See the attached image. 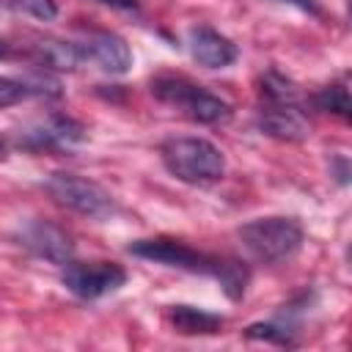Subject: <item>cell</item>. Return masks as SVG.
Listing matches in <instances>:
<instances>
[{
  "label": "cell",
  "instance_id": "cell-6",
  "mask_svg": "<svg viewBox=\"0 0 352 352\" xmlns=\"http://www.w3.org/2000/svg\"><path fill=\"white\" fill-rule=\"evenodd\" d=\"M63 286L80 300H99L126 283V272L116 261H69L60 275Z\"/></svg>",
  "mask_w": 352,
  "mask_h": 352
},
{
  "label": "cell",
  "instance_id": "cell-14",
  "mask_svg": "<svg viewBox=\"0 0 352 352\" xmlns=\"http://www.w3.org/2000/svg\"><path fill=\"white\" fill-rule=\"evenodd\" d=\"M261 104H297V88L278 72H267L258 85Z\"/></svg>",
  "mask_w": 352,
  "mask_h": 352
},
{
  "label": "cell",
  "instance_id": "cell-18",
  "mask_svg": "<svg viewBox=\"0 0 352 352\" xmlns=\"http://www.w3.org/2000/svg\"><path fill=\"white\" fill-rule=\"evenodd\" d=\"M3 3L8 8L19 11V14H30V16L41 19V22H50L58 14V3L55 0H3Z\"/></svg>",
  "mask_w": 352,
  "mask_h": 352
},
{
  "label": "cell",
  "instance_id": "cell-11",
  "mask_svg": "<svg viewBox=\"0 0 352 352\" xmlns=\"http://www.w3.org/2000/svg\"><path fill=\"white\" fill-rule=\"evenodd\" d=\"M85 50V58L94 60L99 69L110 72V74H124L129 72L132 66V52H129V44L110 33V30H99V33H91L88 41L82 44Z\"/></svg>",
  "mask_w": 352,
  "mask_h": 352
},
{
  "label": "cell",
  "instance_id": "cell-19",
  "mask_svg": "<svg viewBox=\"0 0 352 352\" xmlns=\"http://www.w3.org/2000/svg\"><path fill=\"white\" fill-rule=\"evenodd\" d=\"M28 94H30V88L25 82L11 80V77H0V107H11V104L22 102Z\"/></svg>",
  "mask_w": 352,
  "mask_h": 352
},
{
  "label": "cell",
  "instance_id": "cell-7",
  "mask_svg": "<svg viewBox=\"0 0 352 352\" xmlns=\"http://www.w3.org/2000/svg\"><path fill=\"white\" fill-rule=\"evenodd\" d=\"M19 239H22V245H25L33 256H38V258H44V261H50V264H58V267L69 264L72 256H74V242H72V236H69L60 226H55V223H50V220L33 217V220L22 223Z\"/></svg>",
  "mask_w": 352,
  "mask_h": 352
},
{
  "label": "cell",
  "instance_id": "cell-2",
  "mask_svg": "<svg viewBox=\"0 0 352 352\" xmlns=\"http://www.w3.org/2000/svg\"><path fill=\"white\" fill-rule=\"evenodd\" d=\"M245 253L261 264H280L302 245V226L294 217H258L236 231Z\"/></svg>",
  "mask_w": 352,
  "mask_h": 352
},
{
  "label": "cell",
  "instance_id": "cell-3",
  "mask_svg": "<svg viewBox=\"0 0 352 352\" xmlns=\"http://www.w3.org/2000/svg\"><path fill=\"white\" fill-rule=\"evenodd\" d=\"M151 94L160 102L173 104L182 116H187L195 124H220L231 116V107L226 99H220L217 94L201 88L184 77L162 74V77L151 80Z\"/></svg>",
  "mask_w": 352,
  "mask_h": 352
},
{
  "label": "cell",
  "instance_id": "cell-21",
  "mask_svg": "<svg viewBox=\"0 0 352 352\" xmlns=\"http://www.w3.org/2000/svg\"><path fill=\"white\" fill-rule=\"evenodd\" d=\"M96 3L110 6V8H116V11H138V8H140L138 0H96Z\"/></svg>",
  "mask_w": 352,
  "mask_h": 352
},
{
  "label": "cell",
  "instance_id": "cell-1",
  "mask_svg": "<svg viewBox=\"0 0 352 352\" xmlns=\"http://www.w3.org/2000/svg\"><path fill=\"white\" fill-rule=\"evenodd\" d=\"M170 176L187 184H212L226 173L223 151L206 138H170L160 148Z\"/></svg>",
  "mask_w": 352,
  "mask_h": 352
},
{
  "label": "cell",
  "instance_id": "cell-13",
  "mask_svg": "<svg viewBox=\"0 0 352 352\" xmlns=\"http://www.w3.org/2000/svg\"><path fill=\"white\" fill-rule=\"evenodd\" d=\"M38 58L44 60L47 69L74 72L85 60V50H82V44H74V41H55V38H50V41L38 44Z\"/></svg>",
  "mask_w": 352,
  "mask_h": 352
},
{
  "label": "cell",
  "instance_id": "cell-5",
  "mask_svg": "<svg viewBox=\"0 0 352 352\" xmlns=\"http://www.w3.org/2000/svg\"><path fill=\"white\" fill-rule=\"evenodd\" d=\"M44 190L50 192V198L77 214H85V217H107L116 204H113V195L99 187L96 182L91 179H82L77 173H66V170H58V173H50V179L44 182Z\"/></svg>",
  "mask_w": 352,
  "mask_h": 352
},
{
  "label": "cell",
  "instance_id": "cell-4",
  "mask_svg": "<svg viewBox=\"0 0 352 352\" xmlns=\"http://www.w3.org/2000/svg\"><path fill=\"white\" fill-rule=\"evenodd\" d=\"M129 253L154 264H165L173 270H184V272H198V275H212L217 278L226 258L204 253L190 248L182 239H170V236H154V239H138L129 245Z\"/></svg>",
  "mask_w": 352,
  "mask_h": 352
},
{
  "label": "cell",
  "instance_id": "cell-17",
  "mask_svg": "<svg viewBox=\"0 0 352 352\" xmlns=\"http://www.w3.org/2000/svg\"><path fill=\"white\" fill-rule=\"evenodd\" d=\"M245 338L250 341H270V344H280V346H292L294 338L286 327L272 324V322H256L250 327H245Z\"/></svg>",
  "mask_w": 352,
  "mask_h": 352
},
{
  "label": "cell",
  "instance_id": "cell-12",
  "mask_svg": "<svg viewBox=\"0 0 352 352\" xmlns=\"http://www.w3.org/2000/svg\"><path fill=\"white\" fill-rule=\"evenodd\" d=\"M168 322L179 336H214L223 330L226 319L220 314L195 308V305H170Z\"/></svg>",
  "mask_w": 352,
  "mask_h": 352
},
{
  "label": "cell",
  "instance_id": "cell-23",
  "mask_svg": "<svg viewBox=\"0 0 352 352\" xmlns=\"http://www.w3.org/2000/svg\"><path fill=\"white\" fill-rule=\"evenodd\" d=\"M8 55V47H6V41H0V58H6Z\"/></svg>",
  "mask_w": 352,
  "mask_h": 352
},
{
  "label": "cell",
  "instance_id": "cell-8",
  "mask_svg": "<svg viewBox=\"0 0 352 352\" xmlns=\"http://www.w3.org/2000/svg\"><path fill=\"white\" fill-rule=\"evenodd\" d=\"M85 138V129L80 121L69 118V116H50L47 121L19 132V148L28 151H60V148H72Z\"/></svg>",
  "mask_w": 352,
  "mask_h": 352
},
{
  "label": "cell",
  "instance_id": "cell-10",
  "mask_svg": "<svg viewBox=\"0 0 352 352\" xmlns=\"http://www.w3.org/2000/svg\"><path fill=\"white\" fill-rule=\"evenodd\" d=\"M190 55L206 69H226L236 60V44L214 28L201 25L190 30Z\"/></svg>",
  "mask_w": 352,
  "mask_h": 352
},
{
  "label": "cell",
  "instance_id": "cell-22",
  "mask_svg": "<svg viewBox=\"0 0 352 352\" xmlns=\"http://www.w3.org/2000/svg\"><path fill=\"white\" fill-rule=\"evenodd\" d=\"M6 157H8V140H6L3 135H0V162H3Z\"/></svg>",
  "mask_w": 352,
  "mask_h": 352
},
{
  "label": "cell",
  "instance_id": "cell-15",
  "mask_svg": "<svg viewBox=\"0 0 352 352\" xmlns=\"http://www.w3.org/2000/svg\"><path fill=\"white\" fill-rule=\"evenodd\" d=\"M314 107L322 110V113H333L338 118H349V91L344 82H333V85H324L314 94Z\"/></svg>",
  "mask_w": 352,
  "mask_h": 352
},
{
  "label": "cell",
  "instance_id": "cell-16",
  "mask_svg": "<svg viewBox=\"0 0 352 352\" xmlns=\"http://www.w3.org/2000/svg\"><path fill=\"white\" fill-rule=\"evenodd\" d=\"M248 278H250V272H248V267H245L242 261L226 258V264H223V270H220V275H217V283H220V289L228 294V300H239V297L245 294Z\"/></svg>",
  "mask_w": 352,
  "mask_h": 352
},
{
  "label": "cell",
  "instance_id": "cell-20",
  "mask_svg": "<svg viewBox=\"0 0 352 352\" xmlns=\"http://www.w3.org/2000/svg\"><path fill=\"white\" fill-rule=\"evenodd\" d=\"M283 3L297 6L300 11H305V14H311V16H322V8H319V3H316V0H283Z\"/></svg>",
  "mask_w": 352,
  "mask_h": 352
},
{
  "label": "cell",
  "instance_id": "cell-9",
  "mask_svg": "<svg viewBox=\"0 0 352 352\" xmlns=\"http://www.w3.org/2000/svg\"><path fill=\"white\" fill-rule=\"evenodd\" d=\"M256 126L261 135L286 143H297L311 135V124L300 110V104H261L256 116Z\"/></svg>",
  "mask_w": 352,
  "mask_h": 352
}]
</instances>
